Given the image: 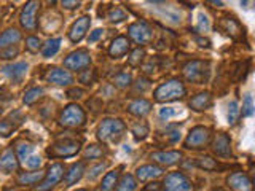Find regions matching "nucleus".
Listing matches in <instances>:
<instances>
[{"label": "nucleus", "instance_id": "f257e3e1", "mask_svg": "<svg viewBox=\"0 0 255 191\" xmlns=\"http://www.w3.org/2000/svg\"><path fill=\"white\" fill-rule=\"evenodd\" d=\"M187 94V90L183 83L177 78L167 80L163 85H159L155 91V100L156 102H171L182 99Z\"/></svg>", "mask_w": 255, "mask_h": 191}, {"label": "nucleus", "instance_id": "f03ea898", "mask_svg": "<svg viewBox=\"0 0 255 191\" xmlns=\"http://www.w3.org/2000/svg\"><path fill=\"white\" fill-rule=\"evenodd\" d=\"M126 129L125 123L122 119L107 118L99 124L98 127V137L102 142H118Z\"/></svg>", "mask_w": 255, "mask_h": 191}, {"label": "nucleus", "instance_id": "7ed1b4c3", "mask_svg": "<svg viewBox=\"0 0 255 191\" xmlns=\"http://www.w3.org/2000/svg\"><path fill=\"white\" fill-rule=\"evenodd\" d=\"M182 72H183V77H185L188 82H191V83H204V82H207V78H209L211 64L207 61L195 59V61L187 62L185 66H183Z\"/></svg>", "mask_w": 255, "mask_h": 191}, {"label": "nucleus", "instance_id": "20e7f679", "mask_svg": "<svg viewBox=\"0 0 255 191\" xmlns=\"http://www.w3.org/2000/svg\"><path fill=\"white\" fill-rule=\"evenodd\" d=\"M85 119H86V115L83 108L77 105V103H70L66 108L61 111V116H59V123L64 126V127H80L85 124Z\"/></svg>", "mask_w": 255, "mask_h": 191}, {"label": "nucleus", "instance_id": "39448f33", "mask_svg": "<svg viewBox=\"0 0 255 191\" xmlns=\"http://www.w3.org/2000/svg\"><path fill=\"white\" fill-rule=\"evenodd\" d=\"M80 151V142L74 139H61L54 142L53 145L48 148L46 153L53 158H69L74 156Z\"/></svg>", "mask_w": 255, "mask_h": 191}, {"label": "nucleus", "instance_id": "423d86ee", "mask_svg": "<svg viewBox=\"0 0 255 191\" xmlns=\"http://www.w3.org/2000/svg\"><path fill=\"white\" fill-rule=\"evenodd\" d=\"M211 140V131L204 126H196L190 131L185 140V147L190 150H201Z\"/></svg>", "mask_w": 255, "mask_h": 191}, {"label": "nucleus", "instance_id": "0eeeda50", "mask_svg": "<svg viewBox=\"0 0 255 191\" xmlns=\"http://www.w3.org/2000/svg\"><path fill=\"white\" fill-rule=\"evenodd\" d=\"M64 177V166L56 163L53 166H50V169L45 172L43 180L38 183L37 191H51L58 183L62 180Z\"/></svg>", "mask_w": 255, "mask_h": 191}, {"label": "nucleus", "instance_id": "6e6552de", "mask_svg": "<svg viewBox=\"0 0 255 191\" xmlns=\"http://www.w3.org/2000/svg\"><path fill=\"white\" fill-rule=\"evenodd\" d=\"M164 191H193V185L182 172H171L164 179Z\"/></svg>", "mask_w": 255, "mask_h": 191}, {"label": "nucleus", "instance_id": "1a4fd4ad", "mask_svg": "<svg viewBox=\"0 0 255 191\" xmlns=\"http://www.w3.org/2000/svg\"><path fill=\"white\" fill-rule=\"evenodd\" d=\"M128 34L139 45H147L153 40V30H151V27L145 21H137L131 24L129 29H128Z\"/></svg>", "mask_w": 255, "mask_h": 191}, {"label": "nucleus", "instance_id": "9d476101", "mask_svg": "<svg viewBox=\"0 0 255 191\" xmlns=\"http://www.w3.org/2000/svg\"><path fill=\"white\" fill-rule=\"evenodd\" d=\"M91 64V56L86 50H77L74 53H70L66 59H64V66L69 70H85L90 67Z\"/></svg>", "mask_w": 255, "mask_h": 191}, {"label": "nucleus", "instance_id": "9b49d317", "mask_svg": "<svg viewBox=\"0 0 255 191\" xmlns=\"http://www.w3.org/2000/svg\"><path fill=\"white\" fill-rule=\"evenodd\" d=\"M40 3L38 2H27L26 6L22 8L21 16H19V22L22 29H26L29 32H34L37 29V13H38Z\"/></svg>", "mask_w": 255, "mask_h": 191}, {"label": "nucleus", "instance_id": "f8f14e48", "mask_svg": "<svg viewBox=\"0 0 255 191\" xmlns=\"http://www.w3.org/2000/svg\"><path fill=\"white\" fill-rule=\"evenodd\" d=\"M228 185L233 191H254L252 180L244 172H235L228 177Z\"/></svg>", "mask_w": 255, "mask_h": 191}, {"label": "nucleus", "instance_id": "ddd939ff", "mask_svg": "<svg viewBox=\"0 0 255 191\" xmlns=\"http://www.w3.org/2000/svg\"><path fill=\"white\" fill-rule=\"evenodd\" d=\"M91 26V18L90 16H82V18H78L74 26L70 27V32H69V38L72 40L74 43H78L80 40L85 37V34L88 32Z\"/></svg>", "mask_w": 255, "mask_h": 191}, {"label": "nucleus", "instance_id": "4468645a", "mask_svg": "<svg viewBox=\"0 0 255 191\" xmlns=\"http://www.w3.org/2000/svg\"><path fill=\"white\" fill-rule=\"evenodd\" d=\"M46 80L56 86H69L74 83V77H72L70 72L64 70V69H58V67H53L50 72H48Z\"/></svg>", "mask_w": 255, "mask_h": 191}, {"label": "nucleus", "instance_id": "2eb2a0df", "mask_svg": "<svg viewBox=\"0 0 255 191\" xmlns=\"http://www.w3.org/2000/svg\"><path fill=\"white\" fill-rule=\"evenodd\" d=\"M212 151L222 158L231 156V140L228 137V134L225 132L217 134V137L214 139V143H212Z\"/></svg>", "mask_w": 255, "mask_h": 191}, {"label": "nucleus", "instance_id": "dca6fc26", "mask_svg": "<svg viewBox=\"0 0 255 191\" xmlns=\"http://www.w3.org/2000/svg\"><path fill=\"white\" fill-rule=\"evenodd\" d=\"M3 74L11 80L14 83H21L22 78L27 74V64L26 62H16V64H10V66L3 67Z\"/></svg>", "mask_w": 255, "mask_h": 191}, {"label": "nucleus", "instance_id": "f3484780", "mask_svg": "<svg viewBox=\"0 0 255 191\" xmlns=\"http://www.w3.org/2000/svg\"><path fill=\"white\" fill-rule=\"evenodd\" d=\"M151 159L161 166H174L182 159L180 151H155L151 153Z\"/></svg>", "mask_w": 255, "mask_h": 191}, {"label": "nucleus", "instance_id": "a211bd4d", "mask_svg": "<svg viewBox=\"0 0 255 191\" xmlns=\"http://www.w3.org/2000/svg\"><path fill=\"white\" fill-rule=\"evenodd\" d=\"M18 169V158L11 148H6L2 155H0V172L10 174Z\"/></svg>", "mask_w": 255, "mask_h": 191}, {"label": "nucleus", "instance_id": "6ab92c4d", "mask_svg": "<svg viewBox=\"0 0 255 191\" xmlns=\"http://www.w3.org/2000/svg\"><path fill=\"white\" fill-rule=\"evenodd\" d=\"M220 27L225 30L231 38H235V40H239L244 35V27L235 18H223L220 21Z\"/></svg>", "mask_w": 255, "mask_h": 191}, {"label": "nucleus", "instance_id": "aec40b11", "mask_svg": "<svg viewBox=\"0 0 255 191\" xmlns=\"http://www.w3.org/2000/svg\"><path fill=\"white\" fill-rule=\"evenodd\" d=\"M128 50H129V40L122 35V37H117L114 42H112L109 48V54L114 59H118V58H123L128 53Z\"/></svg>", "mask_w": 255, "mask_h": 191}, {"label": "nucleus", "instance_id": "412c9836", "mask_svg": "<svg viewBox=\"0 0 255 191\" xmlns=\"http://www.w3.org/2000/svg\"><path fill=\"white\" fill-rule=\"evenodd\" d=\"M163 174V169L159 166L155 164H147V166H142L135 171V177L140 182H147V180H153L158 179L159 175Z\"/></svg>", "mask_w": 255, "mask_h": 191}, {"label": "nucleus", "instance_id": "4be33fe9", "mask_svg": "<svg viewBox=\"0 0 255 191\" xmlns=\"http://www.w3.org/2000/svg\"><path fill=\"white\" fill-rule=\"evenodd\" d=\"M21 40V32L18 29H6L5 32H2L0 35V50H5V48H11L13 45H16Z\"/></svg>", "mask_w": 255, "mask_h": 191}, {"label": "nucleus", "instance_id": "5701e85b", "mask_svg": "<svg viewBox=\"0 0 255 191\" xmlns=\"http://www.w3.org/2000/svg\"><path fill=\"white\" fill-rule=\"evenodd\" d=\"M211 103H212V96L209 93H199L195 96V97H191L188 105L195 111H203L206 108H209Z\"/></svg>", "mask_w": 255, "mask_h": 191}, {"label": "nucleus", "instance_id": "b1692460", "mask_svg": "<svg viewBox=\"0 0 255 191\" xmlns=\"http://www.w3.org/2000/svg\"><path fill=\"white\" fill-rule=\"evenodd\" d=\"M128 110H129V113L139 116V118L145 116L151 110V102H148L145 99H134L129 105H128Z\"/></svg>", "mask_w": 255, "mask_h": 191}, {"label": "nucleus", "instance_id": "393cba45", "mask_svg": "<svg viewBox=\"0 0 255 191\" xmlns=\"http://www.w3.org/2000/svg\"><path fill=\"white\" fill-rule=\"evenodd\" d=\"M83 172H85V164L83 163H77L70 167V171L66 175V185L72 187L74 183H77L80 179L83 177Z\"/></svg>", "mask_w": 255, "mask_h": 191}, {"label": "nucleus", "instance_id": "a878e982", "mask_svg": "<svg viewBox=\"0 0 255 191\" xmlns=\"http://www.w3.org/2000/svg\"><path fill=\"white\" fill-rule=\"evenodd\" d=\"M45 177V172H26L19 175V183L21 185H35V183H40Z\"/></svg>", "mask_w": 255, "mask_h": 191}, {"label": "nucleus", "instance_id": "bb28decb", "mask_svg": "<svg viewBox=\"0 0 255 191\" xmlns=\"http://www.w3.org/2000/svg\"><path fill=\"white\" fill-rule=\"evenodd\" d=\"M59 48H61V38H51L43 45L42 54L45 56V58H51V56H54L59 51Z\"/></svg>", "mask_w": 255, "mask_h": 191}, {"label": "nucleus", "instance_id": "cd10ccee", "mask_svg": "<svg viewBox=\"0 0 255 191\" xmlns=\"http://www.w3.org/2000/svg\"><path fill=\"white\" fill-rule=\"evenodd\" d=\"M43 96V88H30V90L26 91V94H24L22 97V102L26 103V105H32V103H35L40 97Z\"/></svg>", "mask_w": 255, "mask_h": 191}, {"label": "nucleus", "instance_id": "c85d7f7f", "mask_svg": "<svg viewBox=\"0 0 255 191\" xmlns=\"http://www.w3.org/2000/svg\"><path fill=\"white\" fill-rule=\"evenodd\" d=\"M118 177H120V174L117 171L109 172L106 177H104V180H102L101 191H114L115 187H117V183H118Z\"/></svg>", "mask_w": 255, "mask_h": 191}, {"label": "nucleus", "instance_id": "c756f323", "mask_svg": "<svg viewBox=\"0 0 255 191\" xmlns=\"http://www.w3.org/2000/svg\"><path fill=\"white\" fill-rule=\"evenodd\" d=\"M137 182L132 175H125V177L117 183V191H135Z\"/></svg>", "mask_w": 255, "mask_h": 191}, {"label": "nucleus", "instance_id": "7c9ffc66", "mask_svg": "<svg viewBox=\"0 0 255 191\" xmlns=\"http://www.w3.org/2000/svg\"><path fill=\"white\" fill-rule=\"evenodd\" d=\"M196 164L201 167V169H204V171H215L219 167L217 161H215V159H212V158H209V156L199 158L198 161H196Z\"/></svg>", "mask_w": 255, "mask_h": 191}, {"label": "nucleus", "instance_id": "2f4dec72", "mask_svg": "<svg viewBox=\"0 0 255 191\" xmlns=\"http://www.w3.org/2000/svg\"><path fill=\"white\" fill-rule=\"evenodd\" d=\"M32 150H34V147L30 145V143H19L18 145V151H16V158H19L21 161H24L26 163V159L30 156V153H32Z\"/></svg>", "mask_w": 255, "mask_h": 191}, {"label": "nucleus", "instance_id": "473e14b6", "mask_svg": "<svg viewBox=\"0 0 255 191\" xmlns=\"http://www.w3.org/2000/svg\"><path fill=\"white\" fill-rule=\"evenodd\" d=\"M131 75L128 74V72H120V74L115 75L114 78V83L118 86V88H126V86H129L131 85Z\"/></svg>", "mask_w": 255, "mask_h": 191}, {"label": "nucleus", "instance_id": "72a5a7b5", "mask_svg": "<svg viewBox=\"0 0 255 191\" xmlns=\"http://www.w3.org/2000/svg\"><path fill=\"white\" fill-rule=\"evenodd\" d=\"M109 19L112 22H120V21H125L126 19V11L123 10L122 6H114L109 13Z\"/></svg>", "mask_w": 255, "mask_h": 191}, {"label": "nucleus", "instance_id": "f704fd0d", "mask_svg": "<svg viewBox=\"0 0 255 191\" xmlns=\"http://www.w3.org/2000/svg\"><path fill=\"white\" fill-rule=\"evenodd\" d=\"M104 155V150L98 145H90L85 150V158L88 159H99Z\"/></svg>", "mask_w": 255, "mask_h": 191}, {"label": "nucleus", "instance_id": "c9c22d12", "mask_svg": "<svg viewBox=\"0 0 255 191\" xmlns=\"http://www.w3.org/2000/svg\"><path fill=\"white\" fill-rule=\"evenodd\" d=\"M238 115H239V105L236 100H231L230 105H228V123L230 124H235L236 119H238Z\"/></svg>", "mask_w": 255, "mask_h": 191}, {"label": "nucleus", "instance_id": "e433bc0d", "mask_svg": "<svg viewBox=\"0 0 255 191\" xmlns=\"http://www.w3.org/2000/svg\"><path fill=\"white\" fill-rule=\"evenodd\" d=\"M132 134L135 135V139L140 140V139H145L147 134H148V127L145 123H137L132 127Z\"/></svg>", "mask_w": 255, "mask_h": 191}, {"label": "nucleus", "instance_id": "4c0bfd02", "mask_svg": "<svg viewBox=\"0 0 255 191\" xmlns=\"http://www.w3.org/2000/svg\"><path fill=\"white\" fill-rule=\"evenodd\" d=\"M143 56H145V53H143V50H140V48H137V50H134L129 56V59H128V62H129V66H139V64L142 62Z\"/></svg>", "mask_w": 255, "mask_h": 191}, {"label": "nucleus", "instance_id": "58836bf2", "mask_svg": "<svg viewBox=\"0 0 255 191\" xmlns=\"http://www.w3.org/2000/svg\"><path fill=\"white\" fill-rule=\"evenodd\" d=\"M243 113L246 116H252L254 115V103H252V96L247 94L244 97V105H243Z\"/></svg>", "mask_w": 255, "mask_h": 191}, {"label": "nucleus", "instance_id": "ea45409f", "mask_svg": "<svg viewBox=\"0 0 255 191\" xmlns=\"http://www.w3.org/2000/svg\"><path fill=\"white\" fill-rule=\"evenodd\" d=\"M107 167V163H101L98 166H94L93 169H90V172H88V179L90 180H94L96 177H99V175L102 174V171Z\"/></svg>", "mask_w": 255, "mask_h": 191}, {"label": "nucleus", "instance_id": "a19ab883", "mask_svg": "<svg viewBox=\"0 0 255 191\" xmlns=\"http://www.w3.org/2000/svg\"><path fill=\"white\" fill-rule=\"evenodd\" d=\"M26 46H27V50L32 51V53L38 51V48H40V40H38V37H34V35L27 37L26 38Z\"/></svg>", "mask_w": 255, "mask_h": 191}, {"label": "nucleus", "instance_id": "79ce46f5", "mask_svg": "<svg viewBox=\"0 0 255 191\" xmlns=\"http://www.w3.org/2000/svg\"><path fill=\"white\" fill-rule=\"evenodd\" d=\"M24 164H26L29 169H38V167L42 166V158L40 156H29Z\"/></svg>", "mask_w": 255, "mask_h": 191}, {"label": "nucleus", "instance_id": "37998d69", "mask_svg": "<svg viewBox=\"0 0 255 191\" xmlns=\"http://www.w3.org/2000/svg\"><path fill=\"white\" fill-rule=\"evenodd\" d=\"M13 129H14V126L11 123L0 121V135H2V137H6V135H10Z\"/></svg>", "mask_w": 255, "mask_h": 191}, {"label": "nucleus", "instance_id": "c03bdc74", "mask_svg": "<svg viewBox=\"0 0 255 191\" xmlns=\"http://www.w3.org/2000/svg\"><path fill=\"white\" fill-rule=\"evenodd\" d=\"M177 111H175V108H172V107H166V108H161L159 110V116L161 118H171V116H174Z\"/></svg>", "mask_w": 255, "mask_h": 191}, {"label": "nucleus", "instance_id": "a18cd8bd", "mask_svg": "<svg viewBox=\"0 0 255 191\" xmlns=\"http://www.w3.org/2000/svg\"><path fill=\"white\" fill-rule=\"evenodd\" d=\"M16 54H18V50L11 46V48H8V51L0 53V58H2V59H11V58H14Z\"/></svg>", "mask_w": 255, "mask_h": 191}, {"label": "nucleus", "instance_id": "49530a36", "mask_svg": "<svg viewBox=\"0 0 255 191\" xmlns=\"http://www.w3.org/2000/svg\"><path fill=\"white\" fill-rule=\"evenodd\" d=\"M104 32H106L104 29H96L94 32H91V34H90V38H88V40H90L91 43L93 42H98V40L104 35Z\"/></svg>", "mask_w": 255, "mask_h": 191}, {"label": "nucleus", "instance_id": "de8ad7c7", "mask_svg": "<svg viewBox=\"0 0 255 191\" xmlns=\"http://www.w3.org/2000/svg\"><path fill=\"white\" fill-rule=\"evenodd\" d=\"M198 29L201 30V32H203V30L206 32L207 29H209V19H207L204 14L199 16V26H198Z\"/></svg>", "mask_w": 255, "mask_h": 191}, {"label": "nucleus", "instance_id": "09e8293b", "mask_svg": "<svg viewBox=\"0 0 255 191\" xmlns=\"http://www.w3.org/2000/svg\"><path fill=\"white\" fill-rule=\"evenodd\" d=\"M61 5L64 6V8H67V10H74V8H78L80 6V2H69V0H64V2H61Z\"/></svg>", "mask_w": 255, "mask_h": 191}, {"label": "nucleus", "instance_id": "8fccbe9b", "mask_svg": "<svg viewBox=\"0 0 255 191\" xmlns=\"http://www.w3.org/2000/svg\"><path fill=\"white\" fill-rule=\"evenodd\" d=\"M80 82H82L83 85H91L93 77L90 75V70H85V75H82V78H80Z\"/></svg>", "mask_w": 255, "mask_h": 191}, {"label": "nucleus", "instance_id": "3c124183", "mask_svg": "<svg viewBox=\"0 0 255 191\" xmlns=\"http://www.w3.org/2000/svg\"><path fill=\"white\" fill-rule=\"evenodd\" d=\"M159 190H161V183H158V182L150 183V185L143 188V191H159Z\"/></svg>", "mask_w": 255, "mask_h": 191}, {"label": "nucleus", "instance_id": "603ef678", "mask_svg": "<svg viewBox=\"0 0 255 191\" xmlns=\"http://www.w3.org/2000/svg\"><path fill=\"white\" fill-rule=\"evenodd\" d=\"M69 94H70V97H77L78 99V97H82V96H83V91L82 90H72Z\"/></svg>", "mask_w": 255, "mask_h": 191}, {"label": "nucleus", "instance_id": "864d4df0", "mask_svg": "<svg viewBox=\"0 0 255 191\" xmlns=\"http://www.w3.org/2000/svg\"><path fill=\"white\" fill-rule=\"evenodd\" d=\"M214 191H225V190H222V188H217V190H214Z\"/></svg>", "mask_w": 255, "mask_h": 191}, {"label": "nucleus", "instance_id": "5fc2aeb1", "mask_svg": "<svg viewBox=\"0 0 255 191\" xmlns=\"http://www.w3.org/2000/svg\"><path fill=\"white\" fill-rule=\"evenodd\" d=\"M77 191H86V190H77Z\"/></svg>", "mask_w": 255, "mask_h": 191}, {"label": "nucleus", "instance_id": "6e6d98bb", "mask_svg": "<svg viewBox=\"0 0 255 191\" xmlns=\"http://www.w3.org/2000/svg\"><path fill=\"white\" fill-rule=\"evenodd\" d=\"M0 115H2V108H0Z\"/></svg>", "mask_w": 255, "mask_h": 191}]
</instances>
